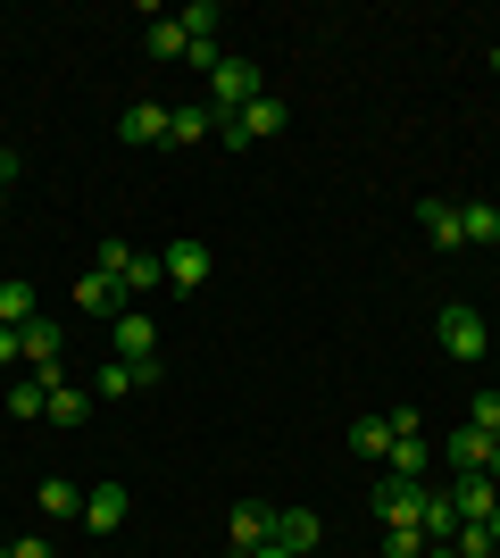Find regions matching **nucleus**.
I'll return each instance as SVG.
<instances>
[{
	"label": "nucleus",
	"mask_w": 500,
	"mask_h": 558,
	"mask_svg": "<svg viewBox=\"0 0 500 558\" xmlns=\"http://www.w3.org/2000/svg\"><path fill=\"white\" fill-rule=\"evenodd\" d=\"M259 93H267V84H259V68L225 50V59H217V75H209V117H217V125H225V117H242V109H251V100H259Z\"/></svg>",
	"instance_id": "nucleus-1"
},
{
	"label": "nucleus",
	"mask_w": 500,
	"mask_h": 558,
	"mask_svg": "<svg viewBox=\"0 0 500 558\" xmlns=\"http://www.w3.org/2000/svg\"><path fill=\"white\" fill-rule=\"evenodd\" d=\"M284 125H292V100H284V93H259V100H251V109H242V117H225L217 134L234 142V150H251V142H276V134H284Z\"/></svg>",
	"instance_id": "nucleus-2"
},
{
	"label": "nucleus",
	"mask_w": 500,
	"mask_h": 558,
	"mask_svg": "<svg viewBox=\"0 0 500 558\" xmlns=\"http://www.w3.org/2000/svg\"><path fill=\"white\" fill-rule=\"evenodd\" d=\"M434 342L451 350V359H484V350H492V326H484V308L451 301L442 317H434Z\"/></svg>",
	"instance_id": "nucleus-3"
},
{
	"label": "nucleus",
	"mask_w": 500,
	"mask_h": 558,
	"mask_svg": "<svg viewBox=\"0 0 500 558\" xmlns=\"http://www.w3.org/2000/svg\"><path fill=\"white\" fill-rule=\"evenodd\" d=\"M159 267H167V292H200V283L217 276V251L184 233V242H167V251H159Z\"/></svg>",
	"instance_id": "nucleus-4"
},
{
	"label": "nucleus",
	"mask_w": 500,
	"mask_h": 558,
	"mask_svg": "<svg viewBox=\"0 0 500 558\" xmlns=\"http://www.w3.org/2000/svg\"><path fill=\"white\" fill-rule=\"evenodd\" d=\"M109 359H134V367L159 359V326H150L143 308H118V317H109Z\"/></svg>",
	"instance_id": "nucleus-5"
},
{
	"label": "nucleus",
	"mask_w": 500,
	"mask_h": 558,
	"mask_svg": "<svg viewBox=\"0 0 500 558\" xmlns=\"http://www.w3.org/2000/svg\"><path fill=\"white\" fill-rule=\"evenodd\" d=\"M68 301L84 308V317H118V308H125V283H118V276H100V267H84V276L68 283Z\"/></svg>",
	"instance_id": "nucleus-6"
},
{
	"label": "nucleus",
	"mask_w": 500,
	"mask_h": 558,
	"mask_svg": "<svg viewBox=\"0 0 500 558\" xmlns=\"http://www.w3.org/2000/svg\"><path fill=\"white\" fill-rule=\"evenodd\" d=\"M118 142H125V150H159V142H167V109H159V100H125Z\"/></svg>",
	"instance_id": "nucleus-7"
},
{
	"label": "nucleus",
	"mask_w": 500,
	"mask_h": 558,
	"mask_svg": "<svg viewBox=\"0 0 500 558\" xmlns=\"http://www.w3.org/2000/svg\"><path fill=\"white\" fill-rule=\"evenodd\" d=\"M451 509H459V525H484V517L500 509V484L484 475V466L476 475H451Z\"/></svg>",
	"instance_id": "nucleus-8"
},
{
	"label": "nucleus",
	"mask_w": 500,
	"mask_h": 558,
	"mask_svg": "<svg viewBox=\"0 0 500 558\" xmlns=\"http://www.w3.org/2000/svg\"><path fill=\"white\" fill-rule=\"evenodd\" d=\"M143 384H159V359H100V375H93V392L100 400H125V392H143Z\"/></svg>",
	"instance_id": "nucleus-9"
},
{
	"label": "nucleus",
	"mask_w": 500,
	"mask_h": 558,
	"mask_svg": "<svg viewBox=\"0 0 500 558\" xmlns=\"http://www.w3.org/2000/svg\"><path fill=\"white\" fill-rule=\"evenodd\" d=\"M417 509H426V484H401V475L376 484V517L383 525H417Z\"/></svg>",
	"instance_id": "nucleus-10"
},
{
	"label": "nucleus",
	"mask_w": 500,
	"mask_h": 558,
	"mask_svg": "<svg viewBox=\"0 0 500 558\" xmlns=\"http://www.w3.org/2000/svg\"><path fill=\"white\" fill-rule=\"evenodd\" d=\"M417 226H426V242H434V251H467V226H459V209H451V201H417Z\"/></svg>",
	"instance_id": "nucleus-11"
},
{
	"label": "nucleus",
	"mask_w": 500,
	"mask_h": 558,
	"mask_svg": "<svg viewBox=\"0 0 500 558\" xmlns=\"http://www.w3.org/2000/svg\"><path fill=\"white\" fill-rule=\"evenodd\" d=\"M426 466H434L426 434H392V459H383V475H401V484H426Z\"/></svg>",
	"instance_id": "nucleus-12"
},
{
	"label": "nucleus",
	"mask_w": 500,
	"mask_h": 558,
	"mask_svg": "<svg viewBox=\"0 0 500 558\" xmlns=\"http://www.w3.org/2000/svg\"><path fill=\"white\" fill-rule=\"evenodd\" d=\"M125 509H134V500H125V484L84 492V525H93V534H118V525H125Z\"/></svg>",
	"instance_id": "nucleus-13"
},
{
	"label": "nucleus",
	"mask_w": 500,
	"mask_h": 558,
	"mask_svg": "<svg viewBox=\"0 0 500 558\" xmlns=\"http://www.w3.org/2000/svg\"><path fill=\"white\" fill-rule=\"evenodd\" d=\"M209 134H217L209 100H184V109H167V142H175V150H192V142H209Z\"/></svg>",
	"instance_id": "nucleus-14"
},
{
	"label": "nucleus",
	"mask_w": 500,
	"mask_h": 558,
	"mask_svg": "<svg viewBox=\"0 0 500 558\" xmlns=\"http://www.w3.org/2000/svg\"><path fill=\"white\" fill-rule=\"evenodd\" d=\"M143 50H150V59H184V50H192V25H184V9H167V17H150Z\"/></svg>",
	"instance_id": "nucleus-15"
},
{
	"label": "nucleus",
	"mask_w": 500,
	"mask_h": 558,
	"mask_svg": "<svg viewBox=\"0 0 500 558\" xmlns=\"http://www.w3.org/2000/svg\"><path fill=\"white\" fill-rule=\"evenodd\" d=\"M225 534H234V550L251 558L259 542H276V509H267V500H251V509H234V525H225Z\"/></svg>",
	"instance_id": "nucleus-16"
},
{
	"label": "nucleus",
	"mask_w": 500,
	"mask_h": 558,
	"mask_svg": "<svg viewBox=\"0 0 500 558\" xmlns=\"http://www.w3.org/2000/svg\"><path fill=\"white\" fill-rule=\"evenodd\" d=\"M317 534H326V525H317V509H276V542H284V550L309 558V550H317Z\"/></svg>",
	"instance_id": "nucleus-17"
},
{
	"label": "nucleus",
	"mask_w": 500,
	"mask_h": 558,
	"mask_svg": "<svg viewBox=\"0 0 500 558\" xmlns=\"http://www.w3.org/2000/svg\"><path fill=\"white\" fill-rule=\"evenodd\" d=\"M417 534H426V542H451V534H459L451 492H426V509H417Z\"/></svg>",
	"instance_id": "nucleus-18"
},
{
	"label": "nucleus",
	"mask_w": 500,
	"mask_h": 558,
	"mask_svg": "<svg viewBox=\"0 0 500 558\" xmlns=\"http://www.w3.org/2000/svg\"><path fill=\"white\" fill-rule=\"evenodd\" d=\"M484 459H492V434H476V425H459V434H451V475H476Z\"/></svg>",
	"instance_id": "nucleus-19"
},
{
	"label": "nucleus",
	"mask_w": 500,
	"mask_h": 558,
	"mask_svg": "<svg viewBox=\"0 0 500 558\" xmlns=\"http://www.w3.org/2000/svg\"><path fill=\"white\" fill-rule=\"evenodd\" d=\"M42 317V292L34 283H0V326H34Z\"/></svg>",
	"instance_id": "nucleus-20"
},
{
	"label": "nucleus",
	"mask_w": 500,
	"mask_h": 558,
	"mask_svg": "<svg viewBox=\"0 0 500 558\" xmlns=\"http://www.w3.org/2000/svg\"><path fill=\"white\" fill-rule=\"evenodd\" d=\"M34 500H42V517H84V492H75L68 475H42V484H34Z\"/></svg>",
	"instance_id": "nucleus-21"
},
{
	"label": "nucleus",
	"mask_w": 500,
	"mask_h": 558,
	"mask_svg": "<svg viewBox=\"0 0 500 558\" xmlns=\"http://www.w3.org/2000/svg\"><path fill=\"white\" fill-rule=\"evenodd\" d=\"M459 226H467V251H492V242H500V209H492V201H467Z\"/></svg>",
	"instance_id": "nucleus-22"
},
{
	"label": "nucleus",
	"mask_w": 500,
	"mask_h": 558,
	"mask_svg": "<svg viewBox=\"0 0 500 558\" xmlns=\"http://www.w3.org/2000/svg\"><path fill=\"white\" fill-rule=\"evenodd\" d=\"M50 425H84L93 417V392H75V384H50V409H42Z\"/></svg>",
	"instance_id": "nucleus-23"
},
{
	"label": "nucleus",
	"mask_w": 500,
	"mask_h": 558,
	"mask_svg": "<svg viewBox=\"0 0 500 558\" xmlns=\"http://www.w3.org/2000/svg\"><path fill=\"white\" fill-rule=\"evenodd\" d=\"M351 450H358V459H392V417H358L351 425Z\"/></svg>",
	"instance_id": "nucleus-24"
},
{
	"label": "nucleus",
	"mask_w": 500,
	"mask_h": 558,
	"mask_svg": "<svg viewBox=\"0 0 500 558\" xmlns=\"http://www.w3.org/2000/svg\"><path fill=\"white\" fill-rule=\"evenodd\" d=\"M134 292H167V267H159V251H134V267H125V301Z\"/></svg>",
	"instance_id": "nucleus-25"
},
{
	"label": "nucleus",
	"mask_w": 500,
	"mask_h": 558,
	"mask_svg": "<svg viewBox=\"0 0 500 558\" xmlns=\"http://www.w3.org/2000/svg\"><path fill=\"white\" fill-rule=\"evenodd\" d=\"M42 409H50V384H42V375L9 384V417H42Z\"/></svg>",
	"instance_id": "nucleus-26"
},
{
	"label": "nucleus",
	"mask_w": 500,
	"mask_h": 558,
	"mask_svg": "<svg viewBox=\"0 0 500 558\" xmlns=\"http://www.w3.org/2000/svg\"><path fill=\"white\" fill-rule=\"evenodd\" d=\"M434 542L417 534V525H383V558H426Z\"/></svg>",
	"instance_id": "nucleus-27"
},
{
	"label": "nucleus",
	"mask_w": 500,
	"mask_h": 558,
	"mask_svg": "<svg viewBox=\"0 0 500 558\" xmlns=\"http://www.w3.org/2000/svg\"><path fill=\"white\" fill-rule=\"evenodd\" d=\"M93 267H100V276H118V283H125V267H134V242H118V233H109V242L93 251Z\"/></svg>",
	"instance_id": "nucleus-28"
},
{
	"label": "nucleus",
	"mask_w": 500,
	"mask_h": 558,
	"mask_svg": "<svg viewBox=\"0 0 500 558\" xmlns=\"http://www.w3.org/2000/svg\"><path fill=\"white\" fill-rule=\"evenodd\" d=\"M467 425H476V434H492V442H500V392H476V409H467Z\"/></svg>",
	"instance_id": "nucleus-29"
},
{
	"label": "nucleus",
	"mask_w": 500,
	"mask_h": 558,
	"mask_svg": "<svg viewBox=\"0 0 500 558\" xmlns=\"http://www.w3.org/2000/svg\"><path fill=\"white\" fill-rule=\"evenodd\" d=\"M451 550H459V558H492V534H484V525H459Z\"/></svg>",
	"instance_id": "nucleus-30"
},
{
	"label": "nucleus",
	"mask_w": 500,
	"mask_h": 558,
	"mask_svg": "<svg viewBox=\"0 0 500 558\" xmlns=\"http://www.w3.org/2000/svg\"><path fill=\"white\" fill-rule=\"evenodd\" d=\"M17 359H25V333H17V326H0V367H17Z\"/></svg>",
	"instance_id": "nucleus-31"
},
{
	"label": "nucleus",
	"mask_w": 500,
	"mask_h": 558,
	"mask_svg": "<svg viewBox=\"0 0 500 558\" xmlns=\"http://www.w3.org/2000/svg\"><path fill=\"white\" fill-rule=\"evenodd\" d=\"M9 558H59V550H50L42 534H25V542H9Z\"/></svg>",
	"instance_id": "nucleus-32"
},
{
	"label": "nucleus",
	"mask_w": 500,
	"mask_h": 558,
	"mask_svg": "<svg viewBox=\"0 0 500 558\" xmlns=\"http://www.w3.org/2000/svg\"><path fill=\"white\" fill-rule=\"evenodd\" d=\"M17 175H25V159L9 150V142H0V184H17Z\"/></svg>",
	"instance_id": "nucleus-33"
},
{
	"label": "nucleus",
	"mask_w": 500,
	"mask_h": 558,
	"mask_svg": "<svg viewBox=\"0 0 500 558\" xmlns=\"http://www.w3.org/2000/svg\"><path fill=\"white\" fill-rule=\"evenodd\" d=\"M251 558H301V550H284V542H259V550H251Z\"/></svg>",
	"instance_id": "nucleus-34"
},
{
	"label": "nucleus",
	"mask_w": 500,
	"mask_h": 558,
	"mask_svg": "<svg viewBox=\"0 0 500 558\" xmlns=\"http://www.w3.org/2000/svg\"><path fill=\"white\" fill-rule=\"evenodd\" d=\"M484 534H492V550H500V509H492V517H484Z\"/></svg>",
	"instance_id": "nucleus-35"
},
{
	"label": "nucleus",
	"mask_w": 500,
	"mask_h": 558,
	"mask_svg": "<svg viewBox=\"0 0 500 558\" xmlns=\"http://www.w3.org/2000/svg\"><path fill=\"white\" fill-rule=\"evenodd\" d=\"M484 475H492V484H500V442H492V459H484Z\"/></svg>",
	"instance_id": "nucleus-36"
},
{
	"label": "nucleus",
	"mask_w": 500,
	"mask_h": 558,
	"mask_svg": "<svg viewBox=\"0 0 500 558\" xmlns=\"http://www.w3.org/2000/svg\"><path fill=\"white\" fill-rule=\"evenodd\" d=\"M426 558H459V550H451V542H434V550H426Z\"/></svg>",
	"instance_id": "nucleus-37"
},
{
	"label": "nucleus",
	"mask_w": 500,
	"mask_h": 558,
	"mask_svg": "<svg viewBox=\"0 0 500 558\" xmlns=\"http://www.w3.org/2000/svg\"><path fill=\"white\" fill-rule=\"evenodd\" d=\"M0 209H9V184H0Z\"/></svg>",
	"instance_id": "nucleus-38"
},
{
	"label": "nucleus",
	"mask_w": 500,
	"mask_h": 558,
	"mask_svg": "<svg viewBox=\"0 0 500 558\" xmlns=\"http://www.w3.org/2000/svg\"><path fill=\"white\" fill-rule=\"evenodd\" d=\"M492 68H500V50H492Z\"/></svg>",
	"instance_id": "nucleus-39"
},
{
	"label": "nucleus",
	"mask_w": 500,
	"mask_h": 558,
	"mask_svg": "<svg viewBox=\"0 0 500 558\" xmlns=\"http://www.w3.org/2000/svg\"><path fill=\"white\" fill-rule=\"evenodd\" d=\"M0 558H9V550H0Z\"/></svg>",
	"instance_id": "nucleus-40"
}]
</instances>
